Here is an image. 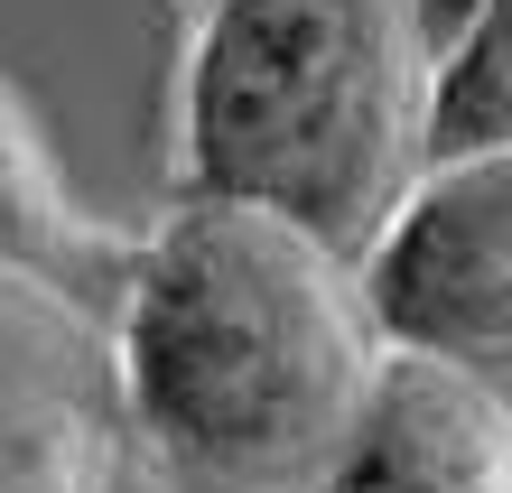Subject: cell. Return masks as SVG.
<instances>
[{"mask_svg":"<svg viewBox=\"0 0 512 493\" xmlns=\"http://www.w3.org/2000/svg\"><path fill=\"white\" fill-rule=\"evenodd\" d=\"M122 261H131V242H112L94 214L75 205L66 168H56V149L38 131V112L0 84V270L84 298L94 280H122Z\"/></svg>","mask_w":512,"mask_h":493,"instance_id":"obj_5","label":"cell"},{"mask_svg":"<svg viewBox=\"0 0 512 493\" xmlns=\"http://www.w3.org/2000/svg\"><path fill=\"white\" fill-rule=\"evenodd\" d=\"M503 140H512V0H485V19L429 84V159H466V149Z\"/></svg>","mask_w":512,"mask_h":493,"instance_id":"obj_7","label":"cell"},{"mask_svg":"<svg viewBox=\"0 0 512 493\" xmlns=\"http://www.w3.org/2000/svg\"><path fill=\"white\" fill-rule=\"evenodd\" d=\"M317 493H512V391L382 345Z\"/></svg>","mask_w":512,"mask_h":493,"instance_id":"obj_4","label":"cell"},{"mask_svg":"<svg viewBox=\"0 0 512 493\" xmlns=\"http://www.w3.org/2000/svg\"><path fill=\"white\" fill-rule=\"evenodd\" d=\"M429 84L410 0H215L177 75V177L364 261L429 168Z\"/></svg>","mask_w":512,"mask_h":493,"instance_id":"obj_2","label":"cell"},{"mask_svg":"<svg viewBox=\"0 0 512 493\" xmlns=\"http://www.w3.org/2000/svg\"><path fill=\"white\" fill-rule=\"evenodd\" d=\"M410 19H419V47L447 66V56H457V38L485 19V0H410Z\"/></svg>","mask_w":512,"mask_h":493,"instance_id":"obj_9","label":"cell"},{"mask_svg":"<svg viewBox=\"0 0 512 493\" xmlns=\"http://www.w3.org/2000/svg\"><path fill=\"white\" fill-rule=\"evenodd\" d=\"M382 345L438 354L512 391V140L429 159L354 261Z\"/></svg>","mask_w":512,"mask_h":493,"instance_id":"obj_3","label":"cell"},{"mask_svg":"<svg viewBox=\"0 0 512 493\" xmlns=\"http://www.w3.org/2000/svg\"><path fill=\"white\" fill-rule=\"evenodd\" d=\"M196 10H215V0H196Z\"/></svg>","mask_w":512,"mask_h":493,"instance_id":"obj_10","label":"cell"},{"mask_svg":"<svg viewBox=\"0 0 512 493\" xmlns=\"http://www.w3.org/2000/svg\"><path fill=\"white\" fill-rule=\"evenodd\" d=\"M0 493H112V428L84 382L0 373Z\"/></svg>","mask_w":512,"mask_h":493,"instance_id":"obj_6","label":"cell"},{"mask_svg":"<svg viewBox=\"0 0 512 493\" xmlns=\"http://www.w3.org/2000/svg\"><path fill=\"white\" fill-rule=\"evenodd\" d=\"M382 335L354 261L261 205L177 196L112 280V400L159 493H317Z\"/></svg>","mask_w":512,"mask_h":493,"instance_id":"obj_1","label":"cell"},{"mask_svg":"<svg viewBox=\"0 0 512 493\" xmlns=\"http://www.w3.org/2000/svg\"><path fill=\"white\" fill-rule=\"evenodd\" d=\"M103 335H94V298L47 289L0 270V373H38V382H94Z\"/></svg>","mask_w":512,"mask_h":493,"instance_id":"obj_8","label":"cell"}]
</instances>
